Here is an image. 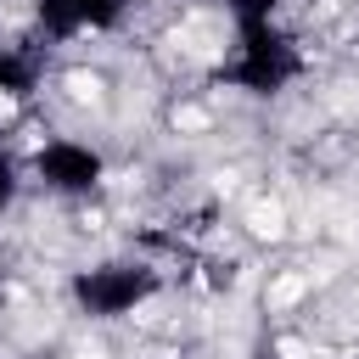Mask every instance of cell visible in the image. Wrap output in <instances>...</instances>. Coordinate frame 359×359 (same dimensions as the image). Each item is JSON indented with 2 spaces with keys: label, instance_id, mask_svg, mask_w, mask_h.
I'll use <instances>...</instances> for the list:
<instances>
[{
  "label": "cell",
  "instance_id": "cell-1",
  "mask_svg": "<svg viewBox=\"0 0 359 359\" xmlns=\"http://www.w3.org/2000/svg\"><path fill=\"white\" fill-rule=\"evenodd\" d=\"M56 95L73 112H107L112 107V79L101 67H62L56 73Z\"/></svg>",
  "mask_w": 359,
  "mask_h": 359
},
{
  "label": "cell",
  "instance_id": "cell-2",
  "mask_svg": "<svg viewBox=\"0 0 359 359\" xmlns=\"http://www.w3.org/2000/svg\"><path fill=\"white\" fill-rule=\"evenodd\" d=\"M286 202L280 196H252L247 202V213H241V230L252 236V241H286Z\"/></svg>",
  "mask_w": 359,
  "mask_h": 359
},
{
  "label": "cell",
  "instance_id": "cell-3",
  "mask_svg": "<svg viewBox=\"0 0 359 359\" xmlns=\"http://www.w3.org/2000/svg\"><path fill=\"white\" fill-rule=\"evenodd\" d=\"M62 359H118V353H112V348H107L101 337H79V342H73V348H67Z\"/></svg>",
  "mask_w": 359,
  "mask_h": 359
}]
</instances>
